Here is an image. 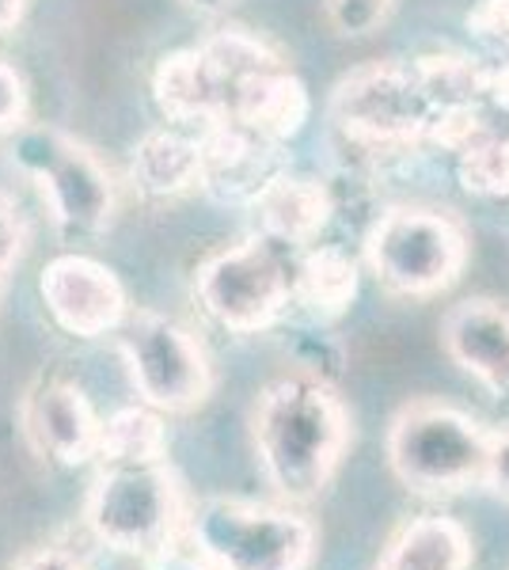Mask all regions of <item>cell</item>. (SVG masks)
I'll list each match as a JSON object with an SVG mask.
<instances>
[{"instance_id": "1", "label": "cell", "mask_w": 509, "mask_h": 570, "mask_svg": "<svg viewBox=\"0 0 509 570\" xmlns=\"http://www.w3.org/2000/svg\"><path fill=\"white\" fill-rule=\"evenodd\" d=\"M350 411L316 373L266 381L252 407V449L266 487L290 505H312L335 483L350 449Z\"/></svg>"}, {"instance_id": "2", "label": "cell", "mask_w": 509, "mask_h": 570, "mask_svg": "<svg viewBox=\"0 0 509 570\" xmlns=\"http://www.w3.org/2000/svg\"><path fill=\"white\" fill-rule=\"evenodd\" d=\"M190 494L172 461L96 468L80 505V529L110 556L149 559L179 548L187 537Z\"/></svg>"}, {"instance_id": "3", "label": "cell", "mask_w": 509, "mask_h": 570, "mask_svg": "<svg viewBox=\"0 0 509 570\" xmlns=\"http://www.w3.org/2000/svg\"><path fill=\"white\" fill-rule=\"evenodd\" d=\"M183 540L217 570H309L320 548L316 521L301 505L244 494L190 499Z\"/></svg>"}, {"instance_id": "4", "label": "cell", "mask_w": 509, "mask_h": 570, "mask_svg": "<svg viewBox=\"0 0 509 570\" xmlns=\"http://www.w3.org/2000/svg\"><path fill=\"white\" fill-rule=\"evenodd\" d=\"M8 141L16 171L42 195L61 244L80 247L110 233L118 214V183L96 149L46 122H27Z\"/></svg>"}, {"instance_id": "5", "label": "cell", "mask_w": 509, "mask_h": 570, "mask_svg": "<svg viewBox=\"0 0 509 570\" xmlns=\"http://www.w3.org/2000/svg\"><path fill=\"white\" fill-rule=\"evenodd\" d=\"M388 468L411 494L452 499L483 487L490 430L468 411L438 400H414L388 426Z\"/></svg>"}, {"instance_id": "6", "label": "cell", "mask_w": 509, "mask_h": 570, "mask_svg": "<svg viewBox=\"0 0 509 570\" xmlns=\"http://www.w3.org/2000/svg\"><path fill=\"white\" fill-rule=\"evenodd\" d=\"M290 247L255 233L209 252L190 274V297L213 327L228 335H263L293 308Z\"/></svg>"}, {"instance_id": "7", "label": "cell", "mask_w": 509, "mask_h": 570, "mask_svg": "<svg viewBox=\"0 0 509 570\" xmlns=\"http://www.w3.org/2000/svg\"><path fill=\"white\" fill-rule=\"evenodd\" d=\"M365 266L395 297H441L468 266V233L441 209L395 206L365 233Z\"/></svg>"}, {"instance_id": "8", "label": "cell", "mask_w": 509, "mask_h": 570, "mask_svg": "<svg viewBox=\"0 0 509 570\" xmlns=\"http://www.w3.org/2000/svg\"><path fill=\"white\" fill-rule=\"evenodd\" d=\"M115 346L134 395L168 419L206 407L217 389L206 343L168 312L134 308L115 335Z\"/></svg>"}, {"instance_id": "9", "label": "cell", "mask_w": 509, "mask_h": 570, "mask_svg": "<svg viewBox=\"0 0 509 570\" xmlns=\"http://www.w3.org/2000/svg\"><path fill=\"white\" fill-rule=\"evenodd\" d=\"M39 297L53 327L80 343L118 335L134 312L115 266L85 252L53 255L39 274Z\"/></svg>"}, {"instance_id": "10", "label": "cell", "mask_w": 509, "mask_h": 570, "mask_svg": "<svg viewBox=\"0 0 509 570\" xmlns=\"http://www.w3.org/2000/svg\"><path fill=\"white\" fill-rule=\"evenodd\" d=\"M20 430L35 456L65 472H77L96 464L104 415L72 376L39 373L20 400Z\"/></svg>"}, {"instance_id": "11", "label": "cell", "mask_w": 509, "mask_h": 570, "mask_svg": "<svg viewBox=\"0 0 509 570\" xmlns=\"http://www.w3.org/2000/svg\"><path fill=\"white\" fill-rule=\"evenodd\" d=\"M441 346L471 381L509 400V305L495 297H468L441 320Z\"/></svg>"}, {"instance_id": "12", "label": "cell", "mask_w": 509, "mask_h": 570, "mask_svg": "<svg viewBox=\"0 0 509 570\" xmlns=\"http://www.w3.org/2000/svg\"><path fill=\"white\" fill-rule=\"evenodd\" d=\"M202 134V190L225 206H252L282 176L277 145L244 126H209Z\"/></svg>"}, {"instance_id": "13", "label": "cell", "mask_w": 509, "mask_h": 570, "mask_svg": "<svg viewBox=\"0 0 509 570\" xmlns=\"http://www.w3.org/2000/svg\"><path fill=\"white\" fill-rule=\"evenodd\" d=\"M129 183L149 202H172L202 190V134L179 122L149 130L129 153Z\"/></svg>"}, {"instance_id": "14", "label": "cell", "mask_w": 509, "mask_h": 570, "mask_svg": "<svg viewBox=\"0 0 509 570\" xmlns=\"http://www.w3.org/2000/svg\"><path fill=\"white\" fill-rule=\"evenodd\" d=\"M153 99L168 122L190 126V130L225 126L217 77H213L206 53H202L198 46H183V50H172L156 61Z\"/></svg>"}, {"instance_id": "15", "label": "cell", "mask_w": 509, "mask_h": 570, "mask_svg": "<svg viewBox=\"0 0 509 570\" xmlns=\"http://www.w3.org/2000/svg\"><path fill=\"white\" fill-rule=\"evenodd\" d=\"M309 110V88L282 61V66L255 72V77H247L239 85L233 104V126H244V130H252L271 145H285L290 137L304 130Z\"/></svg>"}, {"instance_id": "16", "label": "cell", "mask_w": 509, "mask_h": 570, "mask_svg": "<svg viewBox=\"0 0 509 570\" xmlns=\"http://www.w3.org/2000/svg\"><path fill=\"white\" fill-rule=\"evenodd\" d=\"M476 559L471 532L449 513H419L384 544L373 570H468Z\"/></svg>"}, {"instance_id": "17", "label": "cell", "mask_w": 509, "mask_h": 570, "mask_svg": "<svg viewBox=\"0 0 509 570\" xmlns=\"http://www.w3.org/2000/svg\"><path fill=\"white\" fill-rule=\"evenodd\" d=\"M258 217V233L285 247H312V240L331 220V195L316 179L282 171L271 187L252 202Z\"/></svg>"}, {"instance_id": "18", "label": "cell", "mask_w": 509, "mask_h": 570, "mask_svg": "<svg viewBox=\"0 0 509 570\" xmlns=\"http://www.w3.org/2000/svg\"><path fill=\"white\" fill-rule=\"evenodd\" d=\"M358 293V263L342 247L312 244L293 263V308L316 324H331Z\"/></svg>"}, {"instance_id": "19", "label": "cell", "mask_w": 509, "mask_h": 570, "mask_svg": "<svg viewBox=\"0 0 509 570\" xmlns=\"http://www.w3.org/2000/svg\"><path fill=\"white\" fill-rule=\"evenodd\" d=\"M164 461H172V430L164 411L137 400L104 415V438H99L96 468L164 464Z\"/></svg>"}, {"instance_id": "20", "label": "cell", "mask_w": 509, "mask_h": 570, "mask_svg": "<svg viewBox=\"0 0 509 570\" xmlns=\"http://www.w3.org/2000/svg\"><path fill=\"white\" fill-rule=\"evenodd\" d=\"M464 187L490 198H509V137L464 153Z\"/></svg>"}, {"instance_id": "21", "label": "cell", "mask_w": 509, "mask_h": 570, "mask_svg": "<svg viewBox=\"0 0 509 570\" xmlns=\"http://www.w3.org/2000/svg\"><path fill=\"white\" fill-rule=\"evenodd\" d=\"M395 0H327L331 27L346 39H365L388 20Z\"/></svg>"}, {"instance_id": "22", "label": "cell", "mask_w": 509, "mask_h": 570, "mask_svg": "<svg viewBox=\"0 0 509 570\" xmlns=\"http://www.w3.org/2000/svg\"><path fill=\"white\" fill-rule=\"evenodd\" d=\"M23 247H27V220L16 206L12 195L0 190V297H4L8 282L16 274V263L23 259Z\"/></svg>"}, {"instance_id": "23", "label": "cell", "mask_w": 509, "mask_h": 570, "mask_svg": "<svg viewBox=\"0 0 509 570\" xmlns=\"http://www.w3.org/2000/svg\"><path fill=\"white\" fill-rule=\"evenodd\" d=\"M31 115V96H27V80L12 61L0 58V137H12L27 126Z\"/></svg>"}, {"instance_id": "24", "label": "cell", "mask_w": 509, "mask_h": 570, "mask_svg": "<svg viewBox=\"0 0 509 570\" xmlns=\"http://www.w3.org/2000/svg\"><path fill=\"white\" fill-rule=\"evenodd\" d=\"M8 570H88V559L72 544L58 540H42V544L23 548L20 556L8 563Z\"/></svg>"}, {"instance_id": "25", "label": "cell", "mask_w": 509, "mask_h": 570, "mask_svg": "<svg viewBox=\"0 0 509 570\" xmlns=\"http://www.w3.org/2000/svg\"><path fill=\"white\" fill-rule=\"evenodd\" d=\"M483 487L490 494L509 502V426L490 430V449H487V472Z\"/></svg>"}, {"instance_id": "26", "label": "cell", "mask_w": 509, "mask_h": 570, "mask_svg": "<svg viewBox=\"0 0 509 570\" xmlns=\"http://www.w3.org/2000/svg\"><path fill=\"white\" fill-rule=\"evenodd\" d=\"M145 570H217V567H209L206 559L190 548H172V551H164V556L149 559Z\"/></svg>"}, {"instance_id": "27", "label": "cell", "mask_w": 509, "mask_h": 570, "mask_svg": "<svg viewBox=\"0 0 509 570\" xmlns=\"http://www.w3.org/2000/svg\"><path fill=\"white\" fill-rule=\"evenodd\" d=\"M23 12H27V0H0V39L20 27Z\"/></svg>"}, {"instance_id": "28", "label": "cell", "mask_w": 509, "mask_h": 570, "mask_svg": "<svg viewBox=\"0 0 509 570\" xmlns=\"http://www.w3.org/2000/svg\"><path fill=\"white\" fill-rule=\"evenodd\" d=\"M183 4H187L190 12H198V16H225L236 0H183Z\"/></svg>"}]
</instances>
